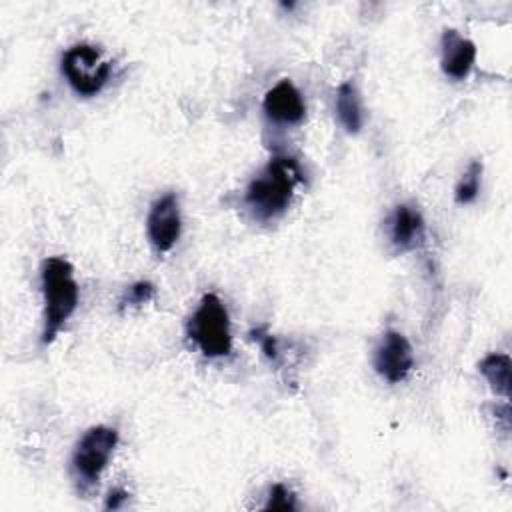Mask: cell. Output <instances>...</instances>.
I'll list each match as a JSON object with an SVG mask.
<instances>
[{"label": "cell", "mask_w": 512, "mask_h": 512, "mask_svg": "<svg viewBox=\"0 0 512 512\" xmlns=\"http://www.w3.org/2000/svg\"><path fill=\"white\" fill-rule=\"evenodd\" d=\"M302 182L300 166L290 156H274L248 184L244 202L250 214L260 222H270L282 216Z\"/></svg>", "instance_id": "6da1fadb"}, {"label": "cell", "mask_w": 512, "mask_h": 512, "mask_svg": "<svg viewBox=\"0 0 512 512\" xmlns=\"http://www.w3.org/2000/svg\"><path fill=\"white\" fill-rule=\"evenodd\" d=\"M40 282L44 296V326L40 340L42 344H50L78 306V284L74 280L72 264L60 256L42 262Z\"/></svg>", "instance_id": "7a4b0ae2"}, {"label": "cell", "mask_w": 512, "mask_h": 512, "mask_svg": "<svg viewBox=\"0 0 512 512\" xmlns=\"http://www.w3.org/2000/svg\"><path fill=\"white\" fill-rule=\"evenodd\" d=\"M186 332L200 352L208 358L228 356L232 352L230 316L214 292H206L186 324Z\"/></svg>", "instance_id": "3957f363"}, {"label": "cell", "mask_w": 512, "mask_h": 512, "mask_svg": "<svg viewBox=\"0 0 512 512\" xmlns=\"http://www.w3.org/2000/svg\"><path fill=\"white\" fill-rule=\"evenodd\" d=\"M62 74L80 96H96L108 82L112 62L94 44H74L62 54Z\"/></svg>", "instance_id": "277c9868"}, {"label": "cell", "mask_w": 512, "mask_h": 512, "mask_svg": "<svg viewBox=\"0 0 512 512\" xmlns=\"http://www.w3.org/2000/svg\"><path fill=\"white\" fill-rule=\"evenodd\" d=\"M118 444V430L110 426H92L78 440L72 454V474L82 490L92 488L108 466Z\"/></svg>", "instance_id": "5b68a950"}, {"label": "cell", "mask_w": 512, "mask_h": 512, "mask_svg": "<svg viewBox=\"0 0 512 512\" xmlns=\"http://www.w3.org/2000/svg\"><path fill=\"white\" fill-rule=\"evenodd\" d=\"M182 230L176 194L168 192L156 198L146 216V232L158 252H168L178 242Z\"/></svg>", "instance_id": "8992f818"}, {"label": "cell", "mask_w": 512, "mask_h": 512, "mask_svg": "<svg viewBox=\"0 0 512 512\" xmlns=\"http://www.w3.org/2000/svg\"><path fill=\"white\" fill-rule=\"evenodd\" d=\"M414 366L412 346L404 334L396 330H388L382 336L374 352V368L376 372L390 384L402 382Z\"/></svg>", "instance_id": "52a82bcc"}, {"label": "cell", "mask_w": 512, "mask_h": 512, "mask_svg": "<svg viewBox=\"0 0 512 512\" xmlns=\"http://www.w3.org/2000/svg\"><path fill=\"white\" fill-rule=\"evenodd\" d=\"M262 108L272 122L284 124V126L300 124L306 116L304 98L288 78L280 80L266 92Z\"/></svg>", "instance_id": "ba28073f"}, {"label": "cell", "mask_w": 512, "mask_h": 512, "mask_svg": "<svg viewBox=\"0 0 512 512\" xmlns=\"http://www.w3.org/2000/svg\"><path fill=\"white\" fill-rule=\"evenodd\" d=\"M476 60V46L472 40L458 34L454 28H446L440 40V66L452 80H464Z\"/></svg>", "instance_id": "9c48e42d"}, {"label": "cell", "mask_w": 512, "mask_h": 512, "mask_svg": "<svg viewBox=\"0 0 512 512\" xmlns=\"http://www.w3.org/2000/svg\"><path fill=\"white\" fill-rule=\"evenodd\" d=\"M424 230V218L418 210L406 204L396 206L390 218V240L396 246V250L406 252L420 246L424 240Z\"/></svg>", "instance_id": "30bf717a"}, {"label": "cell", "mask_w": 512, "mask_h": 512, "mask_svg": "<svg viewBox=\"0 0 512 512\" xmlns=\"http://www.w3.org/2000/svg\"><path fill=\"white\" fill-rule=\"evenodd\" d=\"M336 114L348 134H358L364 124L360 92L352 82H342L336 90Z\"/></svg>", "instance_id": "8fae6325"}, {"label": "cell", "mask_w": 512, "mask_h": 512, "mask_svg": "<svg viewBox=\"0 0 512 512\" xmlns=\"http://www.w3.org/2000/svg\"><path fill=\"white\" fill-rule=\"evenodd\" d=\"M478 370L488 380L490 388L496 394H500L504 398H510V386H512L510 370H512V362H510L508 354H500V352L488 354L478 364Z\"/></svg>", "instance_id": "7c38bea8"}, {"label": "cell", "mask_w": 512, "mask_h": 512, "mask_svg": "<svg viewBox=\"0 0 512 512\" xmlns=\"http://www.w3.org/2000/svg\"><path fill=\"white\" fill-rule=\"evenodd\" d=\"M480 180H482V162L480 160H472L466 168V172L462 174L460 182L456 184L454 190V200L458 204H470L474 202V198L480 192Z\"/></svg>", "instance_id": "4fadbf2b"}, {"label": "cell", "mask_w": 512, "mask_h": 512, "mask_svg": "<svg viewBox=\"0 0 512 512\" xmlns=\"http://www.w3.org/2000/svg\"><path fill=\"white\" fill-rule=\"evenodd\" d=\"M152 296H154V284H152V282H146V280L134 282V284L128 286L126 292L122 294V298H120V308H126V306H142V304L150 302Z\"/></svg>", "instance_id": "5bb4252c"}, {"label": "cell", "mask_w": 512, "mask_h": 512, "mask_svg": "<svg viewBox=\"0 0 512 512\" xmlns=\"http://www.w3.org/2000/svg\"><path fill=\"white\" fill-rule=\"evenodd\" d=\"M266 510H296V496L284 484H274L270 488L268 500L264 504Z\"/></svg>", "instance_id": "9a60e30c"}, {"label": "cell", "mask_w": 512, "mask_h": 512, "mask_svg": "<svg viewBox=\"0 0 512 512\" xmlns=\"http://www.w3.org/2000/svg\"><path fill=\"white\" fill-rule=\"evenodd\" d=\"M252 338L258 340V344H260V348H262V352H264V356H266L268 360H272V362L278 360L280 350H278V342H276V338H274L272 334H268V332H264V330H254V332H252Z\"/></svg>", "instance_id": "2e32d148"}, {"label": "cell", "mask_w": 512, "mask_h": 512, "mask_svg": "<svg viewBox=\"0 0 512 512\" xmlns=\"http://www.w3.org/2000/svg\"><path fill=\"white\" fill-rule=\"evenodd\" d=\"M126 500H128V492L122 490V488H114V490H110L104 508H106V510H118V508H122V504H124Z\"/></svg>", "instance_id": "e0dca14e"}]
</instances>
